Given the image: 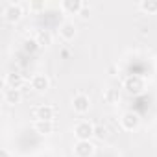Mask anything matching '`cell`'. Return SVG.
Masks as SVG:
<instances>
[{
    "mask_svg": "<svg viewBox=\"0 0 157 157\" xmlns=\"http://www.w3.org/2000/svg\"><path fill=\"white\" fill-rule=\"evenodd\" d=\"M118 98H120L118 89H105V91H104V102H107V104H117Z\"/></svg>",
    "mask_w": 157,
    "mask_h": 157,
    "instance_id": "cell-16",
    "label": "cell"
},
{
    "mask_svg": "<svg viewBox=\"0 0 157 157\" xmlns=\"http://www.w3.org/2000/svg\"><path fill=\"white\" fill-rule=\"evenodd\" d=\"M94 124L89 122V120H82V122H78L74 126V137L78 140H91L94 137Z\"/></svg>",
    "mask_w": 157,
    "mask_h": 157,
    "instance_id": "cell-3",
    "label": "cell"
},
{
    "mask_svg": "<svg viewBox=\"0 0 157 157\" xmlns=\"http://www.w3.org/2000/svg\"><path fill=\"white\" fill-rule=\"evenodd\" d=\"M4 85H6V89H21L24 85V76L17 74V72H11L4 78Z\"/></svg>",
    "mask_w": 157,
    "mask_h": 157,
    "instance_id": "cell-10",
    "label": "cell"
},
{
    "mask_svg": "<svg viewBox=\"0 0 157 157\" xmlns=\"http://www.w3.org/2000/svg\"><path fill=\"white\" fill-rule=\"evenodd\" d=\"M22 15H24L22 4L10 2V4H6V6H4V10H2V17H4V21H6V22H11V24L19 22V21L22 19Z\"/></svg>",
    "mask_w": 157,
    "mask_h": 157,
    "instance_id": "cell-2",
    "label": "cell"
},
{
    "mask_svg": "<svg viewBox=\"0 0 157 157\" xmlns=\"http://www.w3.org/2000/svg\"><path fill=\"white\" fill-rule=\"evenodd\" d=\"M83 4L85 2H82V0H63V2H61V10L65 13H70V15H80Z\"/></svg>",
    "mask_w": 157,
    "mask_h": 157,
    "instance_id": "cell-9",
    "label": "cell"
},
{
    "mask_svg": "<svg viewBox=\"0 0 157 157\" xmlns=\"http://www.w3.org/2000/svg\"><path fill=\"white\" fill-rule=\"evenodd\" d=\"M122 87H124V91H126L128 94L137 96V94H142V93H144L146 83H144V78H142V76H139V74H131V76H128L126 80H124Z\"/></svg>",
    "mask_w": 157,
    "mask_h": 157,
    "instance_id": "cell-1",
    "label": "cell"
},
{
    "mask_svg": "<svg viewBox=\"0 0 157 157\" xmlns=\"http://www.w3.org/2000/svg\"><path fill=\"white\" fill-rule=\"evenodd\" d=\"M33 129L39 135H50V133H54V120H35Z\"/></svg>",
    "mask_w": 157,
    "mask_h": 157,
    "instance_id": "cell-13",
    "label": "cell"
},
{
    "mask_svg": "<svg viewBox=\"0 0 157 157\" xmlns=\"http://www.w3.org/2000/svg\"><path fill=\"white\" fill-rule=\"evenodd\" d=\"M41 8H44L43 2H32V4H30V10H41Z\"/></svg>",
    "mask_w": 157,
    "mask_h": 157,
    "instance_id": "cell-20",
    "label": "cell"
},
{
    "mask_svg": "<svg viewBox=\"0 0 157 157\" xmlns=\"http://www.w3.org/2000/svg\"><path fill=\"white\" fill-rule=\"evenodd\" d=\"M80 17H82L83 21L91 19V8H89L87 4H83V8H82V11H80Z\"/></svg>",
    "mask_w": 157,
    "mask_h": 157,
    "instance_id": "cell-19",
    "label": "cell"
},
{
    "mask_svg": "<svg viewBox=\"0 0 157 157\" xmlns=\"http://www.w3.org/2000/svg\"><path fill=\"white\" fill-rule=\"evenodd\" d=\"M39 48H41V46L37 44L35 39H24V43H22V50H24L26 54H35Z\"/></svg>",
    "mask_w": 157,
    "mask_h": 157,
    "instance_id": "cell-17",
    "label": "cell"
},
{
    "mask_svg": "<svg viewBox=\"0 0 157 157\" xmlns=\"http://www.w3.org/2000/svg\"><path fill=\"white\" fill-rule=\"evenodd\" d=\"M30 85L35 93H46L50 89V80H48V76L44 74H35L32 80H30Z\"/></svg>",
    "mask_w": 157,
    "mask_h": 157,
    "instance_id": "cell-7",
    "label": "cell"
},
{
    "mask_svg": "<svg viewBox=\"0 0 157 157\" xmlns=\"http://www.w3.org/2000/svg\"><path fill=\"white\" fill-rule=\"evenodd\" d=\"M94 151H96V148L91 140H76V144L72 148L74 157H93Z\"/></svg>",
    "mask_w": 157,
    "mask_h": 157,
    "instance_id": "cell-4",
    "label": "cell"
},
{
    "mask_svg": "<svg viewBox=\"0 0 157 157\" xmlns=\"http://www.w3.org/2000/svg\"><path fill=\"white\" fill-rule=\"evenodd\" d=\"M139 124H140V117H139L135 111H126V113H122V117H120V126H122V129H126V131H135V129L139 128Z\"/></svg>",
    "mask_w": 157,
    "mask_h": 157,
    "instance_id": "cell-5",
    "label": "cell"
},
{
    "mask_svg": "<svg viewBox=\"0 0 157 157\" xmlns=\"http://www.w3.org/2000/svg\"><path fill=\"white\" fill-rule=\"evenodd\" d=\"M94 137H96L98 140H104V139L107 137V129H105L104 126H96V128H94Z\"/></svg>",
    "mask_w": 157,
    "mask_h": 157,
    "instance_id": "cell-18",
    "label": "cell"
},
{
    "mask_svg": "<svg viewBox=\"0 0 157 157\" xmlns=\"http://www.w3.org/2000/svg\"><path fill=\"white\" fill-rule=\"evenodd\" d=\"M139 8L148 15H155L157 13V0H142L139 4Z\"/></svg>",
    "mask_w": 157,
    "mask_h": 157,
    "instance_id": "cell-15",
    "label": "cell"
},
{
    "mask_svg": "<svg viewBox=\"0 0 157 157\" xmlns=\"http://www.w3.org/2000/svg\"><path fill=\"white\" fill-rule=\"evenodd\" d=\"M155 68H157V57H155Z\"/></svg>",
    "mask_w": 157,
    "mask_h": 157,
    "instance_id": "cell-23",
    "label": "cell"
},
{
    "mask_svg": "<svg viewBox=\"0 0 157 157\" xmlns=\"http://www.w3.org/2000/svg\"><path fill=\"white\" fill-rule=\"evenodd\" d=\"M4 102L10 105H17L22 102V93L21 89H6L4 91Z\"/></svg>",
    "mask_w": 157,
    "mask_h": 157,
    "instance_id": "cell-12",
    "label": "cell"
},
{
    "mask_svg": "<svg viewBox=\"0 0 157 157\" xmlns=\"http://www.w3.org/2000/svg\"><path fill=\"white\" fill-rule=\"evenodd\" d=\"M0 157H11V153L4 148V150H0Z\"/></svg>",
    "mask_w": 157,
    "mask_h": 157,
    "instance_id": "cell-21",
    "label": "cell"
},
{
    "mask_svg": "<svg viewBox=\"0 0 157 157\" xmlns=\"http://www.w3.org/2000/svg\"><path fill=\"white\" fill-rule=\"evenodd\" d=\"M72 109H74V113H78V115H83V113H87L89 109H91V98L87 96V94H76L74 98H72Z\"/></svg>",
    "mask_w": 157,
    "mask_h": 157,
    "instance_id": "cell-6",
    "label": "cell"
},
{
    "mask_svg": "<svg viewBox=\"0 0 157 157\" xmlns=\"http://www.w3.org/2000/svg\"><path fill=\"white\" fill-rule=\"evenodd\" d=\"M115 72H117V67H109V74H111V76H117Z\"/></svg>",
    "mask_w": 157,
    "mask_h": 157,
    "instance_id": "cell-22",
    "label": "cell"
},
{
    "mask_svg": "<svg viewBox=\"0 0 157 157\" xmlns=\"http://www.w3.org/2000/svg\"><path fill=\"white\" fill-rule=\"evenodd\" d=\"M54 115H56V109L48 104L39 105L35 109V120H54Z\"/></svg>",
    "mask_w": 157,
    "mask_h": 157,
    "instance_id": "cell-11",
    "label": "cell"
},
{
    "mask_svg": "<svg viewBox=\"0 0 157 157\" xmlns=\"http://www.w3.org/2000/svg\"><path fill=\"white\" fill-rule=\"evenodd\" d=\"M57 33H59V37L63 39V41H72L74 37H76V33H78V30H76V26H74V22H70V21H65V22H61L59 24V28H57Z\"/></svg>",
    "mask_w": 157,
    "mask_h": 157,
    "instance_id": "cell-8",
    "label": "cell"
},
{
    "mask_svg": "<svg viewBox=\"0 0 157 157\" xmlns=\"http://www.w3.org/2000/svg\"><path fill=\"white\" fill-rule=\"evenodd\" d=\"M35 41H37V44L43 48H46V46H50L52 43H54V37H52V33L48 32V30H41V32H37V35H35Z\"/></svg>",
    "mask_w": 157,
    "mask_h": 157,
    "instance_id": "cell-14",
    "label": "cell"
}]
</instances>
